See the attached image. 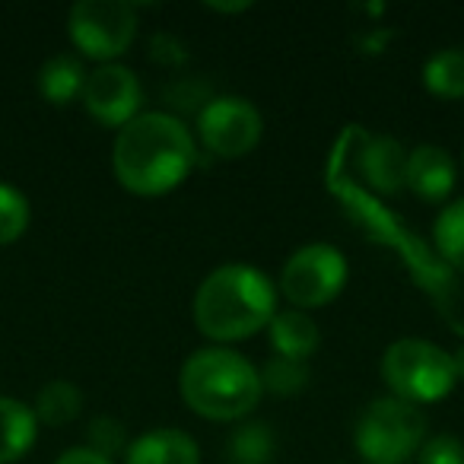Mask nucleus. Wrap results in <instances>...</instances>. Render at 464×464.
I'll use <instances>...</instances> for the list:
<instances>
[{"label":"nucleus","mask_w":464,"mask_h":464,"mask_svg":"<svg viewBox=\"0 0 464 464\" xmlns=\"http://www.w3.org/2000/svg\"><path fill=\"white\" fill-rule=\"evenodd\" d=\"M350 280V265L343 252L331 242H309L284 261L277 277V293L290 309L312 312L331 305Z\"/></svg>","instance_id":"0eeeda50"},{"label":"nucleus","mask_w":464,"mask_h":464,"mask_svg":"<svg viewBox=\"0 0 464 464\" xmlns=\"http://www.w3.org/2000/svg\"><path fill=\"white\" fill-rule=\"evenodd\" d=\"M179 394L188 411L213 423H239L261 404V369L229 347H200L181 362Z\"/></svg>","instance_id":"20e7f679"},{"label":"nucleus","mask_w":464,"mask_h":464,"mask_svg":"<svg viewBox=\"0 0 464 464\" xmlns=\"http://www.w3.org/2000/svg\"><path fill=\"white\" fill-rule=\"evenodd\" d=\"M35 420L48 426H67L80 417L83 411V392L73 382L54 379L48 385H42L39 398H35Z\"/></svg>","instance_id":"6ab92c4d"},{"label":"nucleus","mask_w":464,"mask_h":464,"mask_svg":"<svg viewBox=\"0 0 464 464\" xmlns=\"http://www.w3.org/2000/svg\"><path fill=\"white\" fill-rule=\"evenodd\" d=\"M432 252L451 274H464V198L439 210L432 223Z\"/></svg>","instance_id":"dca6fc26"},{"label":"nucleus","mask_w":464,"mask_h":464,"mask_svg":"<svg viewBox=\"0 0 464 464\" xmlns=\"http://www.w3.org/2000/svg\"><path fill=\"white\" fill-rule=\"evenodd\" d=\"M153 61H160V64H166V67H181L188 61V48L181 45L175 35L160 33V35H153Z\"/></svg>","instance_id":"393cba45"},{"label":"nucleus","mask_w":464,"mask_h":464,"mask_svg":"<svg viewBox=\"0 0 464 464\" xmlns=\"http://www.w3.org/2000/svg\"><path fill=\"white\" fill-rule=\"evenodd\" d=\"M305 382H309V366L296 360H286V356H271V360L265 362V369H261V385H265V392L280 394V398L303 392Z\"/></svg>","instance_id":"412c9836"},{"label":"nucleus","mask_w":464,"mask_h":464,"mask_svg":"<svg viewBox=\"0 0 464 464\" xmlns=\"http://www.w3.org/2000/svg\"><path fill=\"white\" fill-rule=\"evenodd\" d=\"M356 451L366 464H404L426 442V417L401 398H375L356 423Z\"/></svg>","instance_id":"423d86ee"},{"label":"nucleus","mask_w":464,"mask_h":464,"mask_svg":"<svg viewBox=\"0 0 464 464\" xmlns=\"http://www.w3.org/2000/svg\"><path fill=\"white\" fill-rule=\"evenodd\" d=\"M137 26V10L124 0H80L67 16L71 42L99 64H115L134 45Z\"/></svg>","instance_id":"6e6552de"},{"label":"nucleus","mask_w":464,"mask_h":464,"mask_svg":"<svg viewBox=\"0 0 464 464\" xmlns=\"http://www.w3.org/2000/svg\"><path fill=\"white\" fill-rule=\"evenodd\" d=\"M458 169L455 160L445 147L436 143H417L407 150V169H404V188L413 191L426 204H442L455 191Z\"/></svg>","instance_id":"f8f14e48"},{"label":"nucleus","mask_w":464,"mask_h":464,"mask_svg":"<svg viewBox=\"0 0 464 464\" xmlns=\"http://www.w3.org/2000/svg\"><path fill=\"white\" fill-rule=\"evenodd\" d=\"M124 464H200V445L179 426H160L128 442Z\"/></svg>","instance_id":"ddd939ff"},{"label":"nucleus","mask_w":464,"mask_h":464,"mask_svg":"<svg viewBox=\"0 0 464 464\" xmlns=\"http://www.w3.org/2000/svg\"><path fill=\"white\" fill-rule=\"evenodd\" d=\"M210 14H246L252 10V4H207Z\"/></svg>","instance_id":"bb28decb"},{"label":"nucleus","mask_w":464,"mask_h":464,"mask_svg":"<svg viewBox=\"0 0 464 464\" xmlns=\"http://www.w3.org/2000/svg\"><path fill=\"white\" fill-rule=\"evenodd\" d=\"M226 449H229L232 464H271L274 455H277V439H274L271 426L252 420V423L236 426Z\"/></svg>","instance_id":"aec40b11"},{"label":"nucleus","mask_w":464,"mask_h":464,"mask_svg":"<svg viewBox=\"0 0 464 464\" xmlns=\"http://www.w3.org/2000/svg\"><path fill=\"white\" fill-rule=\"evenodd\" d=\"M277 284L252 265H219L200 280L191 315L198 331L217 343L255 337L277 315Z\"/></svg>","instance_id":"7ed1b4c3"},{"label":"nucleus","mask_w":464,"mask_h":464,"mask_svg":"<svg viewBox=\"0 0 464 464\" xmlns=\"http://www.w3.org/2000/svg\"><path fill=\"white\" fill-rule=\"evenodd\" d=\"M417 464H464V442L451 432H439L420 445Z\"/></svg>","instance_id":"b1692460"},{"label":"nucleus","mask_w":464,"mask_h":464,"mask_svg":"<svg viewBox=\"0 0 464 464\" xmlns=\"http://www.w3.org/2000/svg\"><path fill=\"white\" fill-rule=\"evenodd\" d=\"M29 226V200L14 185L0 181V246H10Z\"/></svg>","instance_id":"4be33fe9"},{"label":"nucleus","mask_w":464,"mask_h":464,"mask_svg":"<svg viewBox=\"0 0 464 464\" xmlns=\"http://www.w3.org/2000/svg\"><path fill=\"white\" fill-rule=\"evenodd\" d=\"M86 449L99 451L105 458L118 455V451H128V430L115 417H96L90 423V445Z\"/></svg>","instance_id":"5701e85b"},{"label":"nucleus","mask_w":464,"mask_h":464,"mask_svg":"<svg viewBox=\"0 0 464 464\" xmlns=\"http://www.w3.org/2000/svg\"><path fill=\"white\" fill-rule=\"evenodd\" d=\"M324 179H328L331 194L347 207L350 217H353L375 242L394 248V252L404 258V265H407V271L413 274V280H417V284L439 303V309H449L455 274L436 258V252H432L426 242H420L417 236L401 223L398 213L388 210L375 194H369L366 188L350 175V150H347V137L343 134H341V140L334 143V150H331Z\"/></svg>","instance_id":"f03ea898"},{"label":"nucleus","mask_w":464,"mask_h":464,"mask_svg":"<svg viewBox=\"0 0 464 464\" xmlns=\"http://www.w3.org/2000/svg\"><path fill=\"white\" fill-rule=\"evenodd\" d=\"M461 172H464V150H461Z\"/></svg>","instance_id":"c85d7f7f"},{"label":"nucleus","mask_w":464,"mask_h":464,"mask_svg":"<svg viewBox=\"0 0 464 464\" xmlns=\"http://www.w3.org/2000/svg\"><path fill=\"white\" fill-rule=\"evenodd\" d=\"M54 464H115V461L105 458V455H99V451L86 449V445H80V449H67Z\"/></svg>","instance_id":"a878e982"},{"label":"nucleus","mask_w":464,"mask_h":464,"mask_svg":"<svg viewBox=\"0 0 464 464\" xmlns=\"http://www.w3.org/2000/svg\"><path fill=\"white\" fill-rule=\"evenodd\" d=\"M423 86L445 102L464 99V48H442L432 54L423 64Z\"/></svg>","instance_id":"a211bd4d"},{"label":"nucleus","mask_w":464,"mask_h":464,"mask_svg":"<svg viewBox=\"0 0 464 464\" xmlns=\"http://www.w3.org/2000/svg\"><path fill=\"white\" fill-rule=\"evenodd\" d=\"M83 105L99 124L121 130L128 121L140 115L143 86L137 73L124 64H99L92 73H86L83 83Z\"/></svg>","instance_id":"9d476101"},{"label":"nucleus","mask_w":464,"mask_h":464,"mask_svg":"<svg viewBox=\"0 0 464 464\" xmlns=\"http://www.w3.org/2000/svg\"><path fill=\"white\" fill-rule=\"evenodd\" d=\"M198 140L172 111H140L115 137L111 169L124 191L137 198H162L191 175Z\"/></svg>","instance_id":"f257e3e1"},{"label":"nucleus","mask_w":464,"mask_h":464,"mask_svg":"<svg viewBox=\"0 0 464 464\" xmlns=\"http://www.w3.org/2000/svg\"><path fill=\"white\" fill-rule=\"evenodd\" d=\"M198 137L217 160H242L265 137V118L246 96H213L198 111Z\"/></svg>","instance_id":"1a4fd4ad"},{"label":"nucleus","mask_w":464,"mask_h":464,"mask_svg":"<svg viewBox=\"0 0 464 464\" xmlns=\"http://www.w3.org/2000/svg\"><path fill=\"white\" fill-rule=\"evenodd\" d=\"M39 420L29 404L16 398H0V464H14L35 445Z\"/></svg>","instance_id":"2eb2a0df"},{"label":"nucleus","mask_w":464,"mask_h":464,"mask_svg":"<svg viewBox=\"0 0 464 464\" xmlns=\"http://www.w3.org/2000/svg\"><path fill=\"white\" fill-rule=\"evenodd\" d=\"M455 356V369H458V382H464V347L458 350V353H451Z\"/></svg>","instance_id":"cd10ccee"},{"label":"nucleus","mask_w":464,"mask_h":464,"mask_svg":"<svg viewBox=\"0 0 464 464\" xmlns=\"http://www.w3.org/2000/svg\"><path fill=\"white\" fill-rule=\"evenodd\" d=\"M350 143V162L366 181V191L375 198H392L404 191V169H407V150L401 140L388 134H366L362 128L350 124L347 130Z\"/></svg>","instance_id":"9b49d317"},{"label":"nucleus","mask_w":464,"mask_h":464,"mask_svg":"<svg viewBox=\"0 0 464 464\" xmlns=\"http://www.w3.org/2000/svg\"><path fill=\"white\" fill-rule=\"evenodd\" d=\"M267 337H271L274 356H286L296 362H305L322 343L315 318L299 309H277V315L267 324Z\"/></svg>","instance_id":"4468645a"},{"label":"nucleus","mask_w":464,"mask_h":464,"mask_svg":"<svg viewBox=\"0 0 464 464\" xmlns=\"http://www.w3.org/2000/svg\"><path fill=\"white\" fill-rule=\"evenodd\" d=\"M83 83H86L83 61L73 58V54H54L39 71V92L52 105H67L71 99H77L83 92Z\"/></svg>","instance_id":"f3484780"},{"label":"nucleus","mask_w":464,"mask_h":464,"mask_svg":"<svg viewBox=\"0 0 464 464\" xmlns=\"http://www.w3.org/2000/svg\"><path fill=\"white\" fill-rule=\"evenodd\" d=\"M379 369L388 394L413 407L436 404L449 398L458 385L455 356L423 337H401L388 343Z\"/></svg>","instance_id":"39448f33"}]
</instances>
